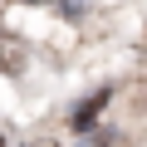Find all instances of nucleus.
I'll return each instance as SVG.
<instances>
[{"mask_svg": "<svg viewBox=\"0 0 147 147\" xmlns=\"http://www.w3.org/2000/svg\"><path fill=\"white\" fill-rule=\"evenodd\" d=\"M0 147H5V132H0Z\"/></svg>", "mask_w": 147, "mask_h": 147, "instance_id": "20e7f679", "label": "nucleus"}, {"mask_svg": "<svg viewBox=\"0 0 147 147\" xmlns=\"http://www.w3.org/2000/svg\"><path fill=\"white\" fill-rule=\"evenodd\" d=\"M0 74H25V39L0 30Z\"/></svg>", "mask_w": 147, "mask_h": 147, "instance_id": "f257e3e1", "label": "nucleus"}, {"mask_svg": "<svg viewBox=\"0 0 147 147\" xmlns=\"http://www.w3.org/2000/svg\"><path fill=\"white\" fill-rule=\"evenodd\" d=\"M103 103H108V93H98V98H93V103H84V108H79V113H74V127H79V132H88V123H93V118H98V108H103Z\"/></svg>", "mask_w": 147, "mask_h": 147, "instance_id": "f03ea898", "label": "nucleus"}, {"mask_svg": "<svg viewBox=\"0 0 147 147\" xmlns=\"http://www.w3.org/2000/svg\"><path fill=\"white\" fill-rule=\"evenodd\" d=\"M25 147H59L54 137H34V142H25Z\"/></svg>", "mask_w": 147, "mask_h": 147, "instance_id": "7ed1b4c3", "label": "nucleus"}]
</instances>
